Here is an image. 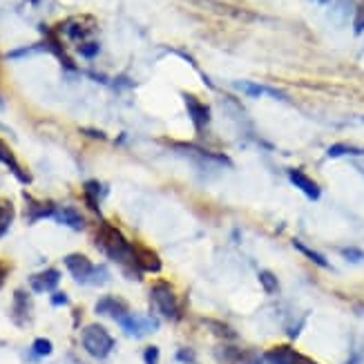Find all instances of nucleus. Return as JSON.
<instances>
[{
	"label": "nucleus",
	"mask_w": 364,
	"mask_h": 364,
	"mask_svg": "<svg viewBox=\"0 0 364 364\" xmlns=\"http://www.w3.org/2000/svg\"><path fill=\"white\" fill-rule=\"evenodd\" d=\"M97 246L105 252L109 259L123 266H134V255H132V244L109 224H101L97 230ZM136 268V266H134Z\"/></svg>",
	"instance_id": "obj_1"
},
{
	"label": "nucleus",
	"mask_w": 364,
	"mask_h": 364,
	"mask_svg": "<svg viewBox=\"0 0 364 364\" xmlns=\"http://www.w3.org/2000/svg\"><path fill=\"white\" fill-rule=\"evenodd\" d=\"M81 344L83 349L97 360H103L112 353L114 349V338L107 333V328L101 324H87L81 333Z\"/></svg>",
	"instance_id": "obj_2"
},
{
	"label": "nucleus",
	"mask_w": 364,
	"mask_h": 364,
	"mask_svg": "<svg viewBox=\"0 0 364 364\" xmlns=\"http://www.w3.org/2000/svg\"><path fill=\"white\" fill-rule=\"evenodd\" d=\"M152 302L159 309V313L168 320H177L179 318V306H177V297L175 291L168 282H156L152 287Z\"/></svg>",
	"instance_id": "obj_3"
},
{
	"label": "nucleus",
	"mask_w": 364,
	"mask_h": 364,
	"mask_svg": "<svg viewBox=\"0 0 364 364\" xmlns=\"http://www.w3.org/2000/svg\"><path fill=\"white\" fill-rule=\"evenodd\" d=\"M65 266L68 271L72 273V277L78 282V284H94V275H97V266H94L85 255L81 252H72L65 259Z\"/></svg>",
	"instance_id": "obj_4"
},
{
	"label": "nucleus",
	"mask_w": 364,
	"mask_h": 364,
	"mask_svg": "<svg viewBox=\"0 0 364 364\" xmlns=\"http://www.w3.org/2000/svg\"><path fill=\"white\" fill-rule=\"evenodd\" d=\"M119 326L125 331L128 336H134V338H141V336H148L150 331L156 328V322L150 320V318H141V315H123V318L119 320Z\"/></svg>",
	"instance_id": "obj_5"
},
{
	"label": "nucleus",
	"mask_w": 364,
	"mask_h": 364,
	"mask_svg": "<svg viewBox=\"0 0 364 364\" xmlns=\"http://www.w3.org/2000/svg\"><path fill=\"white\" fill-rule=\"evenodd\" d=\"M183 101H186V109H188V117L190 121H193L195 125V130L201 132L205 125L210 123V109L205 103H201L199 99L195 97H190V94H183Z\"/></svg>",
	"instance_id": "obj_6"
},
{
	"label": "nucleus",
	"mask_w": 364,
	"mask_h": 364,
	"mask_svg": "<svg viewBox=\"0 0 364 364\" xmlns=\"http://www.w3.org/2000/svg\"><path fill=\"white\" fill-rule=\"evenodd\" d=\"M132 255H134V266L141 268V271H148V273L161 271V259L156 257V252H152L150 248L132 244Z\"/></svg>",
	"instance_id": "obj_7"
},
{
	"label": "nucleus",
	"mask_w": 364,
	"mask_h": 364,
	"mask_svg": "<svg viewBox=\"0 0 364 364\" xmlns=\"http://www.w3.org/2000/svg\"><path fill=\"white\" fill-rule=\"evenodd\" d=\"M60 282V273L56 268H47L43 273H36L29 277V287L34 293H52Z\"/></svg>",
	"instance_id": "obj_8"
},
{
	"label": "nucleus",
	"mask_w": 364,
	"mask_h": 364,
	"mask_svg": "<svg viewBox=\"0 0 364 364\" xmlns=\"http://www.w3.org/2000/svg\"><path fill=\"white\" fill-rule=\"evenodd\" d=\"M94 311H97L99 315H107V318H114L117 322L123 318V315H128V304L123 302V299L119 297H112V295H107V297H101L97 306H94Z\"/></svg>",
	"instance_id": "obj_9"
},
{
	"label": "nucleus",
	"mask_w": 364,
	"mask_h": 364,
	"mask_svg": "<svg viewBox=\"0 0 364 364\" xmlns=\"http://www.w3.org/2000/svg\"><path fill=\"white\" fill-rule=\"evenodd\" d=\"M54 221L60 226H68L72 230H83L85 228V219L78 213L74 205H58L54 210Z\"/></svg>",
	"instance_id": "obj_10"
},
{
	"label": "nucleus",
	"mask_w": 364,
	"mask_h": 364,
	"mask_svg": "<svg viewBox=\"0 0 364 364\" xmlns=\"http://www.w3.org/2000/svg\"><path fill=\"white\" fill-rule=\"evenodd\" d=\"M235 87L244 92L246 97H252V99H257V97H273L277 101H287V94H282L279 90H273V87H268V85H259V83H250V81H237Z\"/></svg>",
	"instance_id": "obj_11"
},
{
	"label": "nucleus",
	"mask_w": 364,
	"mask_h": 364,
	"mask_svg": "<svg viewBox=\"0 0 364 364\" xmlns=\"http://www.w3.org/2000/svg\"><path fill=\"white\" fill-rule=\"evenodd\" d=\"M289 179L291 183L297 188V190H302V193L311 199V201H318L320 199V186L315 183L311 177H306L304 172H299V170H289Z\"/></svg>",
	"instance_id": "obj_12"
},
{
	"label": "nucleus",
	"mask_w": 364,
	"mask_h": 364,
	"mask_svg": "<svg viewBox=\"0 0 364 364\" xmlns=\"http://www.w3.org/2000/svg\"><path fill=\"white\" fill-rule=\"evenodd\" d=\"M268 364H302V358H299L291 346H275L266 355Z\"/></svg>",
	"instance_id": "obj_13"
},
{
	"label": "nucleus",
	"mask_w": 364,
	"mask_h": 364,
	"mask_svg": "<svg viewBox=\"0 0 364 364\" xmlns=\"http://www.w3.org/2000/svg\"><path fill=\"white\" fill-rule=\"evenodd\" d=\"M14 320L18 324H25L31 315V302H29V295L25 291H16V297H14Z\"/></svg>",
	"instance_id": "obj_14"
},
{
	"label": "nucleus",
	"mask_w": 364,
	"mask_h": 364,
	"mask_svg": "<svg viewBox=\"0 0 364 364\" xmlns=\"http://www.w3.org/2000/svg\"><path fill=\"white\" fill-rule=\"evenodd\" d=\"M0 164H5V166L14 172L16 179H18V181H23V183L29 181V177L23 172V168L18 166V161H16V156L11 154V150L3 144V141H0Z\"/></svg>",
	"instance_id": "obj_15"
},
{
	"label": "nucleus",
	"mask_w": 364,
	"mask_h": 364,
	"mask_svg": "<svg viewBox=\"0 0 364 364\" xmlns=\"http://www.w3.org/2000/svg\"><path fill=\"white\" fill-rule=\"evenodd\" d=\"M14 217H16L14 203L7 201V199H0V237H5V235H7V230L11 228Z\"/></svg>",
	"instance_id": "obj_16"
},
{
	"label": "nucleus",
	"mask_w": 364,
	"mask_h": 364,
	"mask_svg": "<svg viewBox=\"0 0 364 364\" xmlns=\"http://www.w3.org/2000/svg\"><path fill=\"white\" fill-rule=\"evenodd\" d=\"M326 154L331 159H340V156H362L364 154V148H358V146H349V144H336L326 150Z\"/></svg>",
	"instance_id": "obj_17"
},
{
	"label": "nucleus",
	"mask_w": 364,
	"mask_h": 364,
	"mask_svg": "<svg viewBox=\"0 0 364 364\" xmlns=\"http://www.w3.org/2000/svg\"><path fill=\"white\" fill-rule=\"evenodd\" d=\"M83 195H85V201L92 205L94 213H99V199H101V183L99 181H85L83 186Z\"/></svg>",
	"instance_id": "obj_18"
},
{
	"label": "nucleus",
	"mask_w": 364,
	"mask_h": 364,
	"mask_svg": "<svg viewBox=\"0 0 364 364\" xmlns=\"http://www.w3.org/2000/svg\"><path fill=\"white\" fill-rule=\"evenodd\" d=\"M293 246L299 250V252H302V255H306L313 264H318V266H322V268H328V262H326V257L324 255H320V252H315L313 248H309L306 244H302V242H293Z\"/></svg>",
	"instance_id": "obj_19"
},
{
	"label": "nucleus",
	"mask_w": 364,
	"mask_h": 364,
	"mask_svg": "<svg viewBox=\"0 0 364 364\" xmlns=\"http://www.w3.org/2000/svg\"><path fill=\"white\" fill-rule=\"evenodd\" d=\"M259 284L264 287L266 293H277L279 291V282H277V277L271 271H262L259 273Z\"/></svg>",
	"instance_id": "obj_20"
},
{
	"label": "nucleus",
	"mask_w": 364,
	"mask_h": 364,
	"mask_svg": "<svg viewBox=\"0 0 364 364\" xmlns=\"http://www.w3.org/2000/svg\"><path fill=\"white\" fill-rule=\"evenodd\" d=\"M52 342L50 340H45V338H38V340H34V346H31V351H34V355L36 358H47L52 353Z\"/></svg>",
	"instance_id": "obj_21"
},
{
	"label": "nucleus",
	"mask_w": 364,
	"mask_h": 364,
	"mask_svg": "<svg viewBox=\"0 0 364 364\" xmlns=\"http://www.w3.org/2000/svg\"><path fill=\"white\" fill-rule=\"evenodd\" d=\"M99 50H101L99 43H83L81 47H78V54L85 56V58H94L99 54Z\"/></svg>",
	"instance_id": "obj_22"
},
{
	"label": "nucleus",
	"mask_w": 364,
	"mask_h": 364,
	"mask_svg": "<svg viewBox=\"0 0 364 364\" xmlns=\"http://www.w3.org/2000/svg\"><path fill=\"white\" fill-rule=\"evenodd\" d=\"M353 25H355V34H362V31H364V0L358 5V9H355V21H353Z\"/></svg>",
	"instance_id": "obj_23"
},
{
	"label": "nucleus",
	"mask_w": 364,
	"mask_h": 364,
	"mask_svg": "<svg viewBox=\"0 0 364 364\" xmlns=\"http://www.w3.org/2000/svg\"><path fill=\"white\" fill-rule=\"evenodd\" d=\"M144 360L146 364H159V349H156V346H148L144 351Z\"/></svg>",
	"instance_id": "obj_24"
},
{
	"label": "nucleus",
	"mask_w": 364,
	"mask_h": 364,
	"mask_svg": "<svg viewBox=\"0 0 364 364\" xmlns=\"http://www.w3.org/2000/svg\"><path fill=\"white\" fill-rule=\"evenodd\" d=\"M342 255L349 259V262H362L364 259V252L362 250H358V248H344L342 250Z\"/></svg>",
	"instance_id": "obj_25"
},
{
	"label": "nucleus",
	"mask_w": 364,
	"mask_h": 364,
	"mask_svg": "<svg viewBox=\"0 0 364 364\" xmlns=\"http://www.w3.org/2000/svg\"><path fill=\"white\" fill-rule=\"evenodd\" d=\"M52 304H54V306L68 304V295H65V293H54V295H52Z\"/></svg>",
	"instance_id": "obj_26"
},
{
	"label": "nucleus",
	"mask_w": 364,
	"mask_h": 364,
	"mask_svg": "<svg viewBox=\"0 0 364 364\" xmlns=\"http://www.w3.org/2000/svg\"><path fill=\"white\" fill-rule=\"evenodd\" d=\"M5 277H7V268H5L3 264H0V287L5 284Z\"/></svg>",
	"instance_id": "obj_27"
},
{
	"label": "nucleus",
	"mask_w": 364,
	"mask_h": 364,
	"mask_svg": "<svg viewBox=\"0 0 364 364\" xmlns=\"http://www.w3.org/2000/svg\"><path fill=\"white\" fill-rule=\"evenodd\" d=\"M302 364H313V362H309V360H302Z\"/></svg>",
	"instance_id": "obj_28"
},
{
	"label": "nucleus",
	"mask_w": 364,
	"mask_h": 364,
	"mask_svg": "<svg viewBox=\"0 0 364 364\" xmlns=\"http://www.w3.org/2000/svg\"><path fill=\"white\" fill-rule=\"evenodd\" d=\"M318 3H326V0H318Z\"/></svg>",
	"instance_id": "obj_29"
},
{
	"label": "nucleus",
	"mask_w": 364,
	"mask_h": 364,
	"mask_svg": "<svg viewBox=\"0 0 364 364\" xmlns=\"http://www.w3.org/2000/svg\"><path fill=\"white\" fill-rule=\"evenodd\" d=\"M362 121H364V117H362Z\"/></svg>",
	"instance_id": "obj_30"
}]
</instances>
